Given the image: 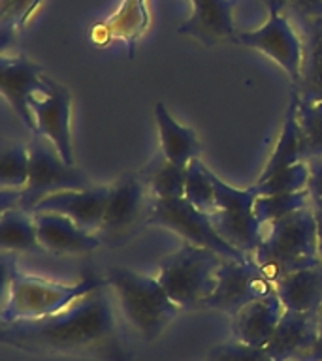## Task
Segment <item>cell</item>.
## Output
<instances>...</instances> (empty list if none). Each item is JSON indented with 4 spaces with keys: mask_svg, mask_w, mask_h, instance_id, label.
Returning <instances> with one entry per match:
<instances>
[{
    "mask_svg": "<svg viewBox=\"0 0 322 361\" xmlns=\"http://www.w3.org/2000/svg\"><path fill=\"white\" fill-rule=\"evenodd\" d=\"M113 298V290L106 281L56 314L2 324L0 341L30 354L130 361L129 350L119 331Z\"/></svg>",
    "mask_w": 322,
    "mask_h": 361,
    "instance_id": "6da1fadb",
    "label": "cell"
},
{
    "mask_svg": "<svg viewBox=\"0 0 322 361\" xmlns=\"http://www.w3.org/2000/svg\"><path fill=\"white\" fill-rule=\"evenodd\" d=\"M2 286L6 301L2 307L0 322L10 324L17 320H36L61 312L85 293L93 292L106 282V276L87 275L76 284H62L40 279V276L23 275L16 265V258L2 250Z\"/></svg>",
    "mask_w": 322,
    "mask_h": 361,
    "instance_id": "7a4b0ae2",
    "label": "cell"
},
{
    "mask_svg": "<svg viewBox=\"0 0 322 361\" xmlns=\"http://www.w3.org/2000/svg\"><path fill=\"white\" fill-rule=\"evenodd\" d=\"M251 259L271 282L322 264L313 207L299 209L266 224L262 241Z\"/></svg>",
    "mask_w": 322,
    "mask_h": 361,
    "instance_id": "3957f363",
    "label": "cell"
},
{
    "mask_svg": "<svg viewBox=\"0 0 322 361\" xmlns=\"http://www.w3.org/2000/svg\"><path fill=\"white\" fill-rule=\"evenodd\" d=\"M106 281L117 299L124 320L134 327L143 341L151 343L181 312L158 279L129 267H109Z\"/></svg>",
    "mask_w": 322,
    "mask_h": 361,
    "instance_id": "277c9868",
    "label": "cell"
},
{
    "mask_svg": "<svg viewBox=\"0 0 322 361\" xmlns=\"http://www.w3.org/2000/svg\"><path fill=\"white\" fill-rule=\"evenodd\" d=\"M222 262L225 258L215 250L185 243L160 259L157 279L181 310L202 309L217 286V271Z\"/></svg>",
    "mask_w": 322,
    "mask_h": 361,
    "instance_id": "5b68a950",
    "label": "cell"
},
{
    "mask_svg": "<svg viewBox=\"0 0 322 361\" xmlns=\"http://www.w3.org/2000/svg\"><path fill=\"white\" fill-rule=\"evenodd\" d=\"M28 151H30V169H28L27 186L21 190V202H19V207L28 213H32V209L51 194L64 190H85L93 186L83 169L68 164L59 154L55 145L44 135L32 134Z\"/></svg>",
    "mask_w": 322,
    "mask_h": 361,
    "instance_id": "8992f818",
    "label": "cell"
},
{
    "mask_svg": "<svg viewBox=\"0 0 322 361\" xmlns=\"http://www.w3.org/2000/svg\"><path fill=\"white\" fill-rule=\"evenodd\" d=\"M153 197L141 173H124L112 185L98 237L107 247H121L149 224Z\"/></svg>",
    "mask_w": 322,
    "mask_h": 361,
    "instance_id": "52a82bcc",
    "label": "cell"
},
{
    "mask_svg": "<svg viewBox=\"0 0 322 361\" xmlns=\"http://www.w3.org/2000/svg\"><path fill=\"white\" fill-rule=\"evenodd\" d=\"M211 179L220 207L217 213L211 214L215 230L232 247L251 258L264 235V224L254 214V200L258 194L253 186L239 190L226 185L213 171H211Z\"/></svg>",
    "mask_w": 322,
    "mask_h": 361,
    "instance_id": "ba28073f",
    "label": "cell"
},
{
    "mask_svg": "<svg viewBox=\"0 0 322 361\" xmlns=\"http://www.w3.org/2000/svg\"><path fill=\"white\" fill-rule=\"evenodd\" d=\"M149 224L174 231L181 239H185V243L215 250L222 258L249 259V256L239 252L237 248L232 247L230 243L219 235V231L215 230L213 222H211V214L202 213L185 196L172 197V200L153 197Z\"/></svg>",
    "mask_w": 322,
    "mask_h": 361,
    "instance_id": "9c48e42d",
    "label": "cell"
},
{
    "mask_svg": "<svg viewBox=\"0 0 322 361\" xmlns=\"http://www.w3.org/2000/svg\"><path fill=\"white\" fill-rule=\"evenodd\" d=\"M234 39L249 49H256L270 56L287 72L290 81L298 85L304 62V42L299 39L290 21L282 16L275 0H270V17L262 27L249 32H237Z\"/></svg>",
    "mask_w": 322,
    "mask_h": 361,
    "instance_id": "30bf717a",
    "label": "cell"
},
{
    "mask_svg": "<svg viewBox=\"0 0 322 361\" xmlns=\"http://www.w3.org/2000/svg\"><path fill=\"white\" fill-rule=\"evenodd\" d=\"M273 292V282L262 273L253 259H228L217 271V286L211 292L202 309H213L237 314L245 305Z\"/></svg>",
    "mask_w": 322,
    "mask_h": 361,
    "instance_id": "8fae6325",
    "label": "cell"
},
{
    "mask_svg": "<svg viewBox=\"0 0 322 361\" xmlns=\"http://www.w3.org/2000/svg\"><path fill=\"white\" fill-rule=\"evenodd\" d=\"M36 134L44 135L55 145L68 164L76 166L73 158L72 134H70V109H72V94L64 85L56 83L45 75L44 87L30 98Z\"/></svg>",
    "mask_w": 322,
    "mask_h": 361,
    "instance_id": "7c38bea8",
    "label": "cell"
},
{
    "mask_svg": "<svg viewBox=\"0 0 322 361\" xmlns=\"http://www.w3.org/2000/svg\"><path fill=\"white\" fill-rule=\"evenodd\" d=\"M44 68L25 55L0 59V90L11 109L23 121L30 134H36V121L30 109V98L44 87Z\"/></svg>",
    "mask_w": 322,
    "mask_h": 361,
    "instance_id": "4fadbf2b",
    "label": "cell"
},
{
    "mask_svg": "<svg viewBox=\"0 0 322 361\" xmlns=\"http://www.w3.org/2000/svg\"><path fill=\"white\" fill-rule=\"evenodd\" d=\"M112 186L93 185L85 190H64L44 197L32 209L34 213H59L72 219L83 230L98 233L106 214Z\"/></svg>",
    "mask_w": 322,
    "mask_h": 361,
    "instance_id": "5bb4252c",
    "label": "cell"
},
{
    "mask_svg": "<svg viewBox=\"0 0 322 361\" xmlns=\"http://www.w3.org/2000/svg\"><path fill=\"white\" fill-rule=\"evenodd\" d=\"M40 245L56 256L89 254L104 245L98 233L83 230L72 219L59 213H34Z\"/></svg>",
    "mask_w": 322,
    "mask_h": 361,
    "instance_id": "9a60e30c",
    "label": "cell"
},
{
    "mask_svg": "<svg viewBox=\"0 0 322 361\" xmlns=\"http://www.w3.org/2000/svg\"><path fill=\"white\" fill-rule=\"evenodd\" d=\"M318 341V312L287 310L264 348L275 361H298Z\"/></svg>",
    "mask_w": 322,
    "mask_h": 361,
    "instance_id": "2e32d148",
    "label": "cell"
},
{
    "mask_svg": "<svg viewBox=\"0 0 322 361\" xmlns=\"http://www.w3.org/2000/svg\"><path fill=\"white\" fill-rule=\"evenodd\" d=\"M192 13L177 32L191 36L203 45H217L225 39H234V17L232 0H191Z\"/></svg>",
    "mask_w": 322,
    "mask_h": 361,
    "instance_id": "e0dca14e",
    "label": "cell"
},
{
    "mask_svg": "<svg viewBox=\"0 0 322 361\" xmlns=\"http://www.w3.org/2000/svg\"><path fill=\"white\" fill-rule=\"evenodd\" d=\"M282 312L285 307L273 288V292L245 305L237 314L232 316V335L236 341L251 346H266L273 337Z\"/></svg>",
    "mask_w": 322,
    "mask_h": 361,
    "instance_id": "ac0fdd59",
    "label": "cell"
},
{
    "mask_svg": "<svg viewBox=\"0 0 322 361\" xmlns=\"http://www.w3.org/2000/svg\"><path fill=\"white\" fill-rule=\"evenodd\" d=\"M273 288L287 310L318 312L322 307V264L288 273L273 282Z\"/></svg>",
    "mask_w": 322,
    "mask_h": 361,
    "instance_id": "d6986e66",
    "label": "cell"
},
{
    "mask_svg": "<svg viewBox=\"0 0 322 361\" xmlns=\"http://www.w3.org/2000/svg\"><path fill=\"white\" fill-rule=\"evenodd\" d=\"M155 121L160 137V152L169 162L186 168L194 158H200V140L196 132L177 123L162 102L155 106Z\"/></svg>",
    "mask_w": 322,
    "mask_h": 361,
    "instance_id": "ffe728a7",
    "label": "cell"
},
{
    "mask_svg": "<svg viewBox=\"0 0 322 361\" xmlns=\"http://www.w3.org/2000/svg\"><path fill=\"white\" fill-rule=\"evenodd\" d=\"M298 102L299 94L298 90L292 89L290 92V102H288L287 115H285V123L282 130L279 134L273 152H271L270 160L266 162L262 173H260L256 183L270 179L275 173L282 169L290 168L294 164L302 162V141H299V123H298Z\"/></svg>",
    "mask_w": 322,
    "mask_h": 361,
    "instance_id": "44dd1931",
    "label": "cell"
},
{
    "mask_svg": "<svg viewBox=\"0 0 322 361\" xmlns=\"http://www.w3.org/2000/svg\"><path fill=\"white\" fill-rule=\"evenodd\" d=\"M0 247L13 254L44 250L40 245L34 214L21 207L0 211Z\"/></svg>",
    "mask_w": 322,
    "mask_h": 361,
    "instance_id": "7402d4cb",
    "label": "cell"
},
{
    "mask_svg": "<svg viewBox=\"0 0 322 361\" xmlns=\"http://www.w3.org/2000/svg\"><path fill=\"white\" fill-rule=\"evenodd\" d=\"M302 78L294 89L304 100H322V19L304 27Z\"/></svg>",
    "mask_w": 322,
    "mask_h": 361,
    "instance_id": "603a6c76",
    "label": "cell"
},
{
    "mask_svg": "<svg viewBox=\"0 0 322 361\" xmlns=\"http://www.w3.org/2000/svg\"><path fill=\"white\" fill-rule=\"evenodd\" d=\"M186 168L169 162L160 152V157L155 158L151 164H147V168L141 171V177L145 180L151 197H157V200L183 197L186 185Z\"/></svg>",
    "mask_w": 322,
    "mask_h": 361,
    "instance_id": "cb8c5ba5",
    "label": "cell"
},
{
    "mask_svg": "<svg viewBox=\"0 0 322 361\" xmlns=\"http://www.w3.org/2000/svg\"><path fill=\"white\" fill-rule=\"evenodd\" d=\"M30 169L28 145L19 141H4L0 152V190H23Z\"/></svg>",
    "mask_w": 322,
    "mask_h": 361,
    "instance_id": "d4e9b609",
    "label": "cell"
},
{
    "mask_svg": "<svg viewBox=\"0 0 322 361\" xmlns=\"http://www.w3.org/2000/svg\"><path fill=\"white\" fill-rule=\"evenodd\" d=\"M185 197L202 213L215 214L220 209L211 179V169L203 166L200 158H194L186 168Z\"/></svg>",
    "mask_w": 322,
    "mask_h": 361,
    "instance_id": "484cf974",
    "label": "cell"
},
{
    "mask_svg": "<svg viewBox=\"0 0 322 361\" xmlns=\"http://www.w3.org/2000/svg\"><path fill=\"white\" fill-rule=\"evenodd\" d=\"M299 141H302V160L322 157V100L298 102Z\"/></svg>",
    "mask_w": 322,
    "mask_h": 361,
    "instance_id": "4316f807",
    "label": "cell"
},
{
    "mask_svg": "<svg viewBox=\"0 0 322 361\" xmlns=\"http://www.w3.org/2000/svg\"><path fill=\"white\" fill-rule=\"evenodd\" d=\"M305 207H311L309 188L299 192L256 196V200H254V214L264 226Z\"/></svg>",
    "mask_w": 322,
    "mask_h": 361,
    "instance_id": "83f0119b",
    "label": "cell"
},
{
    "mask_svg": "<svg viewBox=\"0 0 322 361\" xmlns=\"http://www.w3.org/2000/svg\"><path fill=\"white\" fill-rule=\"evenodd\" d=\"M42 4V0H0V44L2 53L16 42V32L25 27L28 17Z\"/></svg>",
    "mask_w": 322,
    "mask_h": 361,
    "instance_id": "f1b7e54d",
    "label": "cell"
},
{
    "mask_svg": "<svg viewBox=\"0 0 322 361\" xmlns=\"http://www.w3.org/2000/svg\"><path fill=\"white\" fill-rule=\"evenodd\" d=\"M309 164L302 160V162L294 164L290 168L282 169L275 173L270 179L262 180V183H254L253 188L256 190L258 196H270V194H285V192H299L309 188Z\"/></svg>",
    "mask_w": 322,
    "mask_h": 361,
    "instance_id": "f546056e",
    "label": "cell"
},
{
    "mask_svg": "<svg viewBox=\"0 0 322 361\" xmlns=\"http://www.w3.org/2000/svg\"><path fill=\"white\" fill-rule=\"evenodd\" d=\"M208 361H275L264 346H251L232 338L228 343L215 346L208 355Z\"/></svg>",
    "mask_w": 322,
    "mask_h": 361,
    "instance_id": "4dcf8cb0",
    "label": "cell"
},
{
    "mask_svg": "<svg viewBox=\"0 0 322 361\" xmlns=\"http://www.w3.org/2000/svg\"><path fill=\"white\" fill-rule=\"evenodd\" d=\"M145 25V11H143V0H126L123 10L113 19V32L121 34L132 47V39Z\"/></svg>",
    "mask_w": 322,
    "mask_h": 361,
    "instance_id": "1f68e13d",
    "label": "cell"
},
{
    "mask_svg": "<svg viewBox=\"0 0 322 361\" xmlns=\"http://www.w3.org/2000/svg\"><path fill=\"white\" fill-rule=\"evenodd\" d=\"M279 8H287L292 16L299 17L302 27L322 19V0H275Z\"/></svg>",
    "mask_w": 322,
    "mask_h": 361,
    "instance_id": "d6a6232c",
    "label": "cell"
},
{
    "mask_svg": "<svg viewBox=\"0 0 322 361\" xmlns=\"http://www.w3.org/2000/svg\"><path fill=\"white\" fill-rule=\"evenodd\" d=\"M309 164L311 179H309V194L311 202H322V157H315L307 160Z\"/></svg>",
    "mask_w": 322,
    "mask_h": 361,
    "instance_id": "836d02e7",
    "label": "cell"
},
{
    "mask_svg": "<svg viewBox=\"0 0 322 361\" xmlns=\"http://www.w3.org/2000/svg\"><path fill=\"white\" fill-rule=\"evenodd\" d=\"M313 213H315L316 220V231H318V252H321L322 259V202H311Z\"/></svg>",
    "mask_w": 322,
    "mask_h": 361,
    "instance_id": "e575fe53",
    "label": "cell"
},
{
    "mask_svg": "<svg viewBox=\"0 0 322 361\" xmlns=\"http://www.w3.org/2000/svg\"><path fill=\"white\" fill-rule=\"evenodd\" d=\"M298 361H322V343L316 341V344L313 348L304 355V357H299Z\"/></svg>",
    "mask_w": 322,
    "mask_h": 361,
    "instance_id": "d590c367",
    "label": "cell"
},
{
    "mask_svg": "<svg viewBox=\"0 0 322 361\" xmlns=\"http://www.w3.org/2000/svg\"><path fill=\"white\" fill-rule=\"evenodd\" d=\"M318 343H322V307L318 310Z\"/></svg>",
    "mask_w": 322,
    "mask_h": 361,
    "instance_id": "8d00e7d4",
    "label": "cell"
}]
</instances>
